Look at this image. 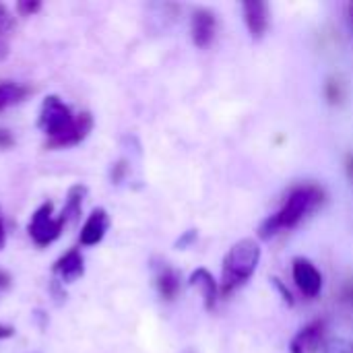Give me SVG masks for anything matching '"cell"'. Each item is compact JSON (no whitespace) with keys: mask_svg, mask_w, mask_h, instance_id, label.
<instances>
[{"mask_svg":"<svg viewBox=\"0 0 353 353\" xmlns=\"http://www.w3.org/2000/svg\"><path fill=\"white\" fill-rule=\"evenodd\" d=\"M155 283H157V290H159L163 300H174L178 290H180V275L163 263L157 267Z\"/></svg>","mask_w":353,"mask_h":353,"instance_id":"cell-14","label":"cell"},{"mask_svg":"<svg viewBox=\"0 0 353 353\" xmlns=\"http://www.w3.org/2000/svg\"><path fill=\"white\" fill-rule=\"evenodd\" d=\"M10 285H12V277H10L6 271L0 269V292H2V290H8Z\"/></svg>","mask_w":353,"mask_h":353,"instance_id":"cell-22","label":"cell"},{"mask_svg":"<svg viewBox=\"0 0 353 353\" xmlns=\"http://www.w3.org/2000/svg\"><path fill=\"white\" fill-rule=\"evenodd\" d=\"M14 29V19L4 4H0V39H4Z\"/></svg>","mask_w":353,"mask_h":353,"instance_id":"cell-16","label":"cell"},{"mask_svg":"<svg viewBox=\"0 0 353 353\" xmlns=\"http://www.w3.org/2000/svg\"><path fill=\"white\" fill-rule=\"evenodd\" d=\"M217 31V19L213 14V10L209 8H199L192 14V39L196 43V48H207Z\"/></svg>","mask_w":353,"mask_h":353,"instance_id":"cell-8","label":"cell"},{"mask_svg":"<svg viewBox=\"0 0 353 353\" xmlns=\"http://www.w3.org/2000/svg\"><path fill=\"white\" fill-rule=\"evenodd\" d=\"M108 228H110L108 211L101 209V207L95 209V211H91V215L87 217V221H85V225L81 230V236H79L81 244L83 246H95V244H99L103 240Z\"/></svg>","mask_w":353,"mask_h":353,"instance_id":"cell-9","label":"cell"},{"mask_svg":"<svg viewBox=\"0 0 353 353\" xmlns=\"http://www.w3.org/2000/svg\"><path fill=\"white\" fill-rule=\"evenodd\" d=\"M6 56H8V43H6V39H0V62H2Z\"/></svg>","mask_w":353,"mask_h":353,"instance_id":"cell-24","label":"cell"},{"mask_svg":"<svg viewBox=\"0 0 353 353\" xmlns=\"http://www.w3.org/2000/svg\"><path fill=\"white\" fill-rule=\"evenodd\" d=\"M325 353H350V350H347V343L345 341H331L327 345V352Z\"/></svg>","mask_w":353,"mask_h":353,"instance_id":"cell-21","label":"cell"},{"mask_svg":"<svg viewBox=\"0 0 353 353\" xmlns=\"http://www.w3.org/2000/svg\"><path fill=\"white\" fill-rule=\"evenodd\" d=\"M52 271L60 277V281H64V283H74V281L81 279L83 273H85V261H83L81 252H79L77 248H72V250H68L64 256H60V259L54 263V269H52Z\"/></svg>","mask_w":353,"mask_h":353,"instance_id":"cell-10","label":"cell"},{"mask_svg":"<svg viewBox=\"0 0 353 353\" xmlns=\"http://www.w3.org/2000/svg\"><path fill=\"white\" fill-rule=\"evenodd\" d=\"M72 122H74V118L70 114V108L58 95H48L41 101L37 126L41 132L48 134V139L64 134L72 126Z\"/></svg>","mask_w":353,"mask_h":353,"instance_id":"cell-3","label":"cell"},{"mask_svg":"<svg viewBox=\"0 0 353 353\" xmlns=\"http://www.w3.org/2000/svg\"><path fill=\"white\" fill-rule=\"evenodd\" d=\"M188 285H190V288H196V290L201 292V296H203V300H205V306H207L209 310L215 306V302H217V298H219V283L215 281V277H213L207 269H196V271L190 275Z\"/></svg>","mask_w":353,"mask_h":353,"instance_id":"cell-12","label":"cell"},{"mask_svg":"<svg viewBox=\"0 0 353 353\" xmlns=\"http://www.w3.org/2000/svg\"><path fill=\"white\" fill-rule=\"evenodd\" d=\"M12 145H14L12 134L6 128H0V149H10Z\"/></svg>","mask_w":353,"mask_h":353,"instance_id":"cell-20","label":"cell"},{"mask_svg":"<svg viewBox=\"0 0 353 353\" xmlns=\"http://www.w3.org/2000/svg\"><path fill=\"white\" fill-rule=\"evenodd\" d=\"M261 263V246L252 238L238 240L223 259V273H221V292L232 294L234 290L242 288L256 271Z\"/></svg>","mask_w":353,"mask_h":353,"instance_id":"cell-2","label":"cell"},{"mask_svg":"<svg viewBox=\"0 0 353 353\" xmlns=\"http://www.w3.org/2000/svg\"><path fill=\"white\" fill-rule=\"evenodd\" d=\"M39 8H41V2H39V0H19V2H17V10H19L21 17H31V14H35Z\"/></svg>","mask_w":353,"mask_h":353,"instance_id":"cell-17","label":"cell"},{"mask_svg":"<svg viewBox=\"0 0 353 353\" xmlns=\"http://www.w3.org/2000/svg\"><path fill=\"white\" fill-rule=\"evenodd\" d=\"M244 21L252 39H263L269 29V4L267 2H244Z\"/></svg>","mask_w":353,"mask_h":353,"instance_id":"cell-7","label":"cell"},{"mask_svg":"<svg viewBox=\"0 0 353 353\" xmlns=\"http://www.w3.org/2000/svg\"><path fill=\"white\" fill-rule=\"evenodd\" d=\"M323 199H325L323 188H319V186H314V184H306V186L296 188V190L288 196L285 205H283L275 215H271V217H267V219L263 221V225H261V230H259V236H261L263 240H269V238L277 236V234L283 232V230L296 228L306 215H310V213L323 203Z\"/></svg>","mask_w":353,"mask_h":353,"instance_id":"cell-1","label":"cell"},{"mask_svg":"<svg viewBox=\"0 0 353 353\" xmlns=\"http://www.w3.org/2000/svg\"><path fill=\"white\" fill-rule=\"evenodd\" d=\"M93 128V116L89 112H83L74 118L72 126L60 134V137H54V139H48L46 147L48 149H62V147H72V145H79L81 141H85L89 137Z\"/></svg>","mask_w":353,"mask_h":353,"instance_id":"cell-6","label":"cell"},{"mask_svg":"<svg viewBox=\"0 0 353 353\" xmlns=\"http://www.w3.org/2000/svg\"><path fill=\"white\" fill-rule=\"evenodd\" d=\"M194 240H196V232H194V230H190V232H186V234H184V236H182V238L176 242V248H178V250H182V248L190 246Z\"/></svg>","mask_w":353,"mask_h":353,"instance_id":"cell-19","label":"cell"},{"mask_svg":"<svg viewBox=\"0 0 353 353\" xmlns=\"http://www.w3.org/2000/svg\"><path fill=\"white\" fill-rule=\"evenodd\" d=\"M126 170H128L126 161H118V163L112 168V182H114V184H120L122 178H124V174H126Z\"/></svg>","mask_w":353,"mask_h":353,"instance_id":"cell-18","label":"cell"},{"mask_svg":"<svg viewBox=\"0 0 353 353\" xmlns=\"http://www.w3.org/2000/svg\"><path fill=\"white\" fill-rule=\"evenodd\" d=\"M4 242H6V232H4V223L0 221V250L4 248Z\"/></svg>","mask_w":353,"mask_h":353,"instance_id":"cell-25","label":"cell"},{"mask_svg":"<svg viewBox=\"0 0 353 353\" xmlns=\"http://www.w3.org/2000/svg\"><path fill=\"white\" fill-rule=\"evenodd\" d=\"M27 95H29V89L25 85L10 83V81H0V112L21 103Z\"/></svg>","mask_w":353,"mask_h":353,"instance_id":"cell-15","label":"cell"},{"mask_svg":"<svg viewBox=\"0 0 353 353\" xmlns=\"http://www.w3.org/2000/svg\"><path fill=\"white\" fill-rule=\"evenodd\" d=\"M52 211H54V205L48 201L43 205L37 207V211L33 213L29 225H27V232L31 236V240L37 244V246H48L52 244L54 240L60 238L62 230H64V221L60 217H52Z\"/></svg>","mask_w":353,"mask_h":353,"instance_id":"cell-4","label":"cell"},{"mask_svg":"<svg viewBox=\"0 0 353 353\" xmlns=\"http://www.w3.org/2000/svg\"><path fill=\"white\" fill-rule=\"evenodd\" d=\"M325 335V321H314L304 327L292 341V353H316Z\"/></svg>","mask_w":353,"mask_h":353,"instance_id":"cell-11","label":"cell"},{"mask_svg":"<svg viewBox=\"0 0 353 353\" xmlns=\"http://www.w3.org/2000/svg\"><path fill=\"white\" fill-rule=\"evenodd\" d=\"M87 196V186L85 184H74L70 190H68V196H66V205L62 209V215L60 219L64 221V225H72L79 221L81 217V211H83V201Z\"/></svg>","mask_w":353,"mask_h":353,"instance_id":"cell-13","label":"cell"},{"mask_svg":"<svg viewBox=\"0 0 353 353\" xmlns=\"http://www.w3.org/2000/svg\"><path fill=\"white\" fill-rule=\"evenodd\" d=\"M294 281L296 285L300 288V292L308 298H316L323 290V275L321 271L314 267L312 261L304 259V256H298L294 259Z\"/></svg>","mask_w":353,"mask_h":353,"instance_id":"cell-5","label":"cell"},{"mask_svg":"<svg viewBox=\"0 0 353 353\" xmlns=\"http://www.w3.org/2000/svg\"><path fill=\"white\" fill-rule=\"evenodd\" d=\"M12 335H14V329H12V327L0 325V341H2V339H10Z\"/></svg>","mask_w":353,"mask_h":353,"instance_id":"cell-23","label":"cell"}]
</instances>
